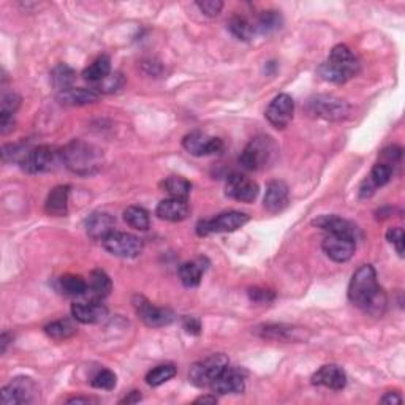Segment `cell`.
<instances>
[{"label":"cell","mask_w":405,"mask_h":405,"mask_svg":"<svg viewBox=\"0 0 405 405\" xmlns=\"http://www.w3.org/2000/svg\"><path fill=\"white\" fill-rule=\"evenodd\" d=\"M183 146L190 156L202 157L212 156V154H220L223 151V143L218 138H212L202 132H191L184 136Z\"/></svg>","instance_id":"13"},{"label":"cell","mask_w":405,"mask_h":405,"mask_svg":"<svg viewBox=\"0 0 405 405\" xmlns=\"http://www.w3.org/2000/svg\"><path fill=\"white\" fill-rule=\"evenodd\" d=\"M211 390L216 394H241L246 390V374L236 367H227L225 371L211 383Z\"/></svg>","instance_id":"16"},{"label":"cell","mask_w":405,"mask_h":405,"mask_svg":"<svg viewBox=\"0 0 405 405\" xmlns=\"http://www.w3.org/2000/svg\"><path fill=\"white\" fill-rule=\"evenodd\" d=\"M277 154V146L271 136L258 135L249 141L239 157V163L247 172H258L268 167Z\"/></svg>","instance_id":"4"},{"label":"cell","mask_w":405,"mask_h":405,"mask_svg":"<svg viewBox=\"0 0 405 405\" xmlns=\"http://www.w3.org/2000/svg\"><path fill=\"white\" fill-rule=\"evenodd\" d=\"M322 247L324 253L335 263H345L355 255L356 241L353 238L342 236V234H328L323 239Z\"/></svg>","instance_id":"15"},{"label":"cell","mask_w":405,"mask_h":405,"mask_svg":"<svg viewBox=\"0 0 405 405\" xmlns=\"http://www.w3.org/2000/svg\"><path fill=\"white\" fill-rule=\"evenodd\" d=\"M260 338L269 340H280V342H298L306 339L301 328L289 326V324H261L255 328Z\"/></svg>","instance_id":"19"},{"label":"cell","mask_w":405,"mask_h":405,"mask_svg":"<svg viewBox=\"0 0 405 405\" xmlns=\"http://www.w3.org/2000/svg\"><path fill=\"white\" fill-rule=\"evenodd\" d=\"M61 158L72 173L92 176L103 167V152L90 143L73 140L61 151Z\"/></svg>","instance_id":"2"},{"label":"cell","mask_w":405,"mask_h":405,"mask_svg":"<svg viewBox=\"0 0 405 405\" xmlns=\"http://www.w3.org/2000/svg\"><path fill=\"white\" fill-rule=\"evenodd\" d=\"M386 239L390 241L396 247V252L399 253V257H404V230L401 227L396 228H390L386 233Z\"/></svg>","instance_id":"42"},{"label":"cell","mask_w":405,"mask_h":405,"mask_svg":"<svg viewBox=\"0 0 405 405\" xmlns=\"http://www.w3.org/2000/svg\"><path fill=\"white\" fill-rule=\"evenodd\" d=\"M21 105V97L14 92H3L0 98V114H12L14 116Z\"/></svg>","instance_id":"40"},{"label":"cell","mask_w":405,"mask_h":405,"mask_svg":"<svg viewBox=\"0 0 405 405\" xmlns=\"http://www.w3.org/2000/svg\"><path fill=\"white\" fill-rule=\"evenodd\" d=\"M86 293L84 298L89 301H101L110 295L113 290V282L110 276L101 269H95L89 274V279L86 280Z\"/></svg>","instance_id":"21"},{"label":"cell","mask_w":405,"mask_h":405,"mask_svg":"<svg viewBox=\"0 0 405 405\" xmlns=\"http://www.w3.org/2000/svg\"><path fill=\"white\" fill-rule=\"evenodd\" d=\"M86 279H83L81 276L65 274L59 279V290L65 296H84V293H86Z\"/></svg>","instance_id":"29"},{"label":"cell","mask_w":405,"mask_h":405,"mask_svg":"<svg viewBox=\"0 0 405 405\" xmlns=\"http://www.w3.org/2000/svg\"><path fill=\"white\" fill-rule=\"evenodd\" d=\"M249 298H250V301L255 302V304H268L271 301H274L276 295H274V291L255 287V289L249 290Z\"/></svg>","instance_id":"44"},{"label":"cell","mask_w":405,"mask_h":405,"mask_svg":"<svg viewBox=\"0 0 405 405\" xmlns=\"http://www.w3.org/2000/svg\"><path fill=\"white\" fill-rule=\"evenodd\" d=\"M10 340H13V335L10 334V333H3L2 334V339H0V351H2V353H5V351H7V347H8Z\"/></svg>","instance_id":"49"},{"label":"cell","mask_w":405,"mask_h":405,"mask_svg":"<svg viewBox=\"0 0 405 405\" xmlns=\"http://www.w3.org/2000/svg\"><path fill=\"white\" fill-rule=\"evenodd\" d=\"M101 242L111 255L119 258H136L143 252V241L130 233L113 231Z\"/></svg>","instance_id":"9"},{"label":"cell","mask_w":405,"mask_h":405,"mask_svg":"<svg viewBox=\"0 0 405 405\" xmlns=\"http://www.w3.org/2000/svg\"><path fill=\"white\" fill-rule=\"evenodd\" d=\"M135 302V309L136 313L140 315V318L145 322V324L151 328H162V326H168L174 322V312L172 309L168 307H157L154 306L152 302H149L145 300L143 296H138Z\"/></svg>","instance_id":"10"},{"label":"cell","mask_w":405,"mask_h":405,"mask_svg":"<svg viewBox=\"0 0 405 405\" xmlns=\"http://www.w3.org/2000/svg\"><path fill=\"white\" fill-rule=\"evenodd\" d=\"M289 185L284 180H271L266 187L264 194V207L269 212H280L289 206Z\"/></svg>","instance_id":"22"},{"label":"cell","mask_w":405,"mask_h":405,"mask_svg":"<svg viewBox=\"0 0 405 405\" xmlns=\"http://www.w3.org/2000/svg\"><path fill=\"white\" fill-rule=\"evenodd\" d=\"M111 74V61L108 56H100L90 63V65L83 72V78L90 84H97L103 81L106 76Z\"/></svg>","instance_id":"27"},{"label":"cell","mask_w":405,"mask_h":405,"mask_svg":"<svg viewBox=\"0 0 405 405\" xmlns=\"http://www.w3.org/2000/svg\"><path fill=\"white\" fill-rule=\"evenodd\" d=\"M196 7L201 10L202 14L216 18L222 12L223 2H220V0H202V2H196Z\"/></svg>","instance_id":"41"},{"label":"cell","mask_w":405,"mask_h":405,"mask_svg":"<svg viewBox=\"0 0 405 405\" xmlns=\"http://www.w3.org/2000/svg\"><path fill=\"white\" fill-rule=\"evenodd\" d=\"M375 185L372 184V180L367 178L364 183H362V185H361V189H360V195H361V198H369V196H372L374 195V191H375Z\"/></svg>","instance_id":"47"},{"label":"cell","mask_w":405,"mask_h":405,"mask_svg":"<svg viewBox=\"0 0 405 405\" xmlns=\"http://www.w3.org/2000/svg\"><path fill=\"white\" fill-rule=\"evenodd\" d=\"M100 94L95 92L94 89H84V87H70L65 90H61L57 94V101L65 106H84L97 101Z\"/></svg>","instance_id":"25"},{"label":"cell","mask_w":405,"mask_h":405,"mask_svg":"<svg viewBox=\"0 0 405 405\" xmlns=\"http://www.w3.org/2000/svg\"><path fill=\"white\" fill-rule=\"evenodd\" d=\"M124 86V76L121 73H111L103 81L94 84V90L97 94H113Z\"/></svg>","instance_id":"37"},{"label":"cell","mask_w":405,"mask_h":405,"mask_svg":"<svg viewBox=\"0 0 405 405\" xmlns=\"http://www.w3.org/2000/svg\"><path fill=\"white\" fill-rule=\"evenodd\" d=\"M382 404H401L402 402V397L399 396L397 393H386L385 396L380 399Z\"/></svg>","instance_id":"48"},{"label":"cell","mask_w":405,"mask_h":405,"mask_svg":"<svg viewBox=\"0 0 405 405\" xmlns=\"http://www.w3.org/2000/svg\"><path fill=\"white\" fill-rule=\"evenodd\" d=\"M202 273H205V268H202L200 261H187V263L180 264L179 279L184 287L195 289V287L200 285Z\"/></svg>","instance_id":"28"},{"label":"cell","mask_w":405,"mask_h":405,"mask_svg":"<svg viewBox=\"0 0 405 405\" xmlns=\"http://www.w3.org/2000/svg\"><path fill=\"white\" fill-rule=\"evenodd\" d=\"M225 194L228 198L241 201V202H252L260 194L258 184L247 176L233 173L228 176L225 184Z\"/></svg>","instance_id":"11"},{"label":"cell","mask_w":405,"mask_h":405,"mask_svg":"<svg viewBox=\"0 0 405 405\" xmlns=\"http://www.w3.org/2000/svg\"><path fill=\"white\" fill-rule=\"evenodd\" d=\"M72 315L83 324H95L108 317V307L101 304V301L76 302L72 306Z\"/></svg>","instance_id":"18"},{"label":"cell","mask_w":405,"mask_h":405,"mask_svg":"<svg viewBox=\"0 0 405 405\" xmlns=\"http://www.w3.org/2000/svg\"><path fill=\"white\" fill-rule=\"evenodd\" d=\"M282 24H284V18H282V14L279 12H276V10H268V12H263L260 14L255 29H257L260 34L268 35V34H273V32L276 30H279L282 28Z\"/></svg>","instance_id":"33"},{"label":"cell","mask_w":405,"mask_h":405,"mask_svg":"<svg viewBox=\"0 0 405 405\" xmlns=\"http://www.w3.org/2000/svg\"><path fill=\"white\" fill-rule=\"evenodd\" d=\"M295 114V101L289 94H279L266 108V119L274 129L284 130L290 124Z\"/></svg>","instance_id":"12"},{"label":"cell","mask_w":405,"mask_h":405,"mask_svg":"<svg viewBox=\"0 0 405 405\" xmlns=\"http://www.w3.org/2000/svg\"><path fill=\"white\" fill-rule=\"evenodd\" d=\"M312 383L317 386H326L329 390L340 391L347 385V374L338 364H326L312 375Z\"/></svg>","instance_id":"17"},{"label":"cell","mask_w":405,"mask_h":405,"mask_svg":"<svg viewBox=\"0 0 405 405\" xmlns=\"http://www.w3.org/2000/svg\"><path fill=\"white\" fill-rule=\"evenodd\" d=\"M156 214L162 218V220L183 222L190 216V206L187 200L172 198V196H169L168 200L158 202Z\"/></svg>","instance_id":"23"},{"label":"cell","mask_w":405,"mask_h":405,"mask_svg":"<svg viewBox=\"0 0 405 405\" xmlns=\"http://www.w3.org/2000/svg\"><path fill=\"white\" fill-rule=\"evenodd\" d=\"M250 220V217L244 212L230 211L218 214L214 218H207V220H200L196 225V233L198 236H207L212 233H231L242 228Z\"/></svg>","instance_id":"7"},{"label":"cell","mask_w":405,"mask_h":405,"mask_svg":"<svg viewBox=\"0 0 405 405\" xmlns=\"http://www.w3.org/2000/svg\"><path fill=\"white\" fill-rule=\"evenodd\" d=\"M360 72V62L347 45L334 46L326 62L318 67V74L324 81L344 84L356 76Z\"/></svg>","instance_id":"3"},{"label":"cell","mask_w":405,"mask_h":405,"mask_svg":"<svg viewBox=\"0 0 405 405\" xmlns=\"http://www.w3.org/2000/svg\"><path fill=\"white\" fill-rule=\"evenodd\" d=\"M74 78H76V73H74L72 67L65 65V63H61V65H57L54 70L51 72V83L59 92H61V90L70 89L72 84L74 83Z\"/></svg>","instance_id":"34"},{"label":"cell","mask_w":405,"mask_h":405,"mask_svg":"<svg viewBox=\"0 0 405 405\" xmlns=\"http://www.w3.org/2000/svg\"><path fill=\"white\" fill-rule=\"evenodd\" d=\"M45 333L54 340H67L72 335L76 334V326L70 322V320H56L45 326Z\"/></svg>","instance_id":"32"},{"label":"cell","mask_w":405,"mask_h":405,"mask_svg":"<svg viewBox=\"0 0 405 405\" xmlns=\"http://www.w3.org/2000/svg\"><path fill=\"white\" fill-rule=\"evenodd\" d=\"M68 195H70V187L68 185H57L48 195L45 202L46 214L52 217H63L68 212Z\"/></svg>","instance_id":"26"},{"label":"cell","mask_w":405,"mask_h":405,"mask_svg":"<svg viewBox=\"0 0 405 405\" xmlns=\"http://www.w3.org/2000/svg\"><path fill=\"white\" fill-rule=\"evenodd\" d=\"M228 367V358L225 355L217 353L212 355L209 358L195 362L190 367L189 372V380L194 383L195 386L205 388L211 386V383L222 374Z\"/></svg>","instance_id":"6"},{"label":"cell","mask_w":405,"mask_h":405,"mask_svg":"<svg viewBox=\"0 0 405 405\" xmlns=\"http://www.w3.org/2000/svg\"><path fill=\"white\" fill-rule=\"evenodd\" d=\"M116 383H117L116 374L110 369H101L92 378V386L98 388V390L111 391V390H114V388H116Z\"/></svg>","instance_id":"39"},{"label":"cell","mask_w":405,"mask_h":405,"mask_svg":"<svg viewBox=\"0 0 405 405\" xmlns=\"http://www.w3.org/2000/svg\"><path fill=\"white\" fill-rule=\"evenodd\" d=\"M116 220L108 212H94L86 220L87 234L95 241H103V239L114 231Z\"/></svg>","instance_id":"24"},{"label":"cell","mask_w":405,"mask_h":405,"mask_svg":"<svg viewBox=\"0 0 405 405\" xmlns=\"http://www.w3.org/2000/svg\"><path fill=\"white\" fill-rule=\"evenodd\" d=\"M174 375H176V367L173 364H162V366L154 367L152 371L147 372L146 383L149 386L156 388V386L163 385V383H167L168 380H172Z\"/></svg>","instance_id":"36"},{"label":"cell","mask_w":405,"mask_h":405,"mask_svg":"<svg viewBox=\"0 0 405 405\" xmlns=\"http://www.w3.org/2000/svg\"><path fill=\"white\" fill-rule=\"evenodd\" d=\"M228 30L231 32L233 37H236L238 40L249 41L253 37L255 25H252L244 16H233L228 23Z\"/></svg>","instance_id":"35"},{"label":"cell","mask_w":405,"mask_h":405,"mask_svg":"<svg viewBox=\"0 0 405 405\" xmlns=\"http://www.w3.org/2000/svg\"><path fill=\"white\" fill-rule=\"evenodd\" d=\"M312 223L317 228H322V230L326 231L328 234H342V236L353 238L355 241L360 236V230L353 223L338 216H320Z\"/></svg>","instance_id":"20"},{"label":"cell","mask_w":405,"mask_h":405,"mask_svg":"<svg viewBox=\"0 0 405 405\" xmlns=\"http://www.w3.org/2000/svg\"><path fill=\"white\" fill-rule=\"evenodd\" d=\"M39 397V386L29 377H16L7 386L2 388L3 405L32 404Z\"/></svg>","instance_id":"8"},{"label":"cell","mask_w":405,"mask_h":405,"mask_svg":"<svg viewBox=\"0 0 405 405\" xmlns=\"http://www.w3.org/2000/svg\"><path fill=\"white\" fill-rule=\"evenodd\" d=\"M349 300L372 317H382L386 311L388 296L378 285L377 273L372 264H362L351 276Z\"/></svg>","instance_id":"1"},{"label":"cell","mask_w":405,"mask_h":405,"mask_svg":"<svg viewBox=\"0 0 405 405\" xmlns=\"http://www.w3.org/2000/svg\"><path fill=\"white\" fill-rule=\"evenodd\" d=\"M163 189L172 198L187 200L191 191V184L183 176H169L163 180Z\"/></svg>","instance_id":"30"},{"label":"cell","mask_w":405,"mask_h":405,"mask_svg":"<svg viewBox=\"0 0 405 405\" xmlns=\"http://www.w3.org/2000/svg\"><path fill=\"white\" fill-rule=\"evenodd\" d=\"M217 397L216 396H201L195 401V404H216Z\"/></svg>","instance_id":"51"},{"label":"cell","mask_w":405,"mask_h":405,"mask_svg":"<svg viewBox=\"0 0 405 405\" xmlns=\"http://www.w3.org/2000/svg\"><path fill=\"white\" fill-rule=\"evenodd\" d=\"M380 157L383 160L382 163H385V165H388V167L393 168L394 163L401 162V158H402V147H399V146H390V147L383 149L382 154H380Z\"/></svg>","instance_id":"43"},{"label":"cell","mask_w":405,"mask_h":405,"mask_svg":"<svg viewBox=\"0 0 405 405\" xmlns=\"http://www.w3.org/2000/svg\"><path fill=\"white\" fill-rule=\"evenodd\" d=\"M67 402L68 404H89V402H94V401L89 397H73V399H68Z\"/></svg>","instance_id":"52"},{"label":"cell","mask_w":405,"mask_h":405,"mask_svg":"<svg viewBox=\"0 0 405 405\" xmlns=\"http://www.w3.org/2000/svg\"><path fill=\"white\" fill-rule=\"evenodd\" d=\"M307 113L324 121H340L349 114V105L334 95H315L307 101Z\"/></svg>","instance_id":"5"},{"label":"cell","mask_w":405,"mask_h":405,"mask_svg":"<svg viewBox=\"0 0 405 405\" xmlns=\"http://www.w3.org/2000/svg\"><path fill=\"white\" fill-rule=\"evenodd\" d=\"M56 163V152L50 146H39L32 147L25 154L24 158L21 160V167L25 173L37 174L50 172Z\"/></svg>","instance_id":"14"},{"label":"cell","mask_w":405,"mask_h":405,"mask_svg":"<svg viewBox=\"0 0 405 405\" xmlns=\"http://www.w3.org/2000/svg\"><path fill=\"white\" fill-rule=\"evenodd\" d=\"M183 326L191 335H198L201 333V322L195 317H185L183 320Z\"/></svg>","instance_id":"45"},{"label":"cell","mask_w":405,"mask_h":405,"mask_svg":"<svg viewBox=\"0 0 405 405\" xmlns=\"http://www.w3.org/2000/svg\"><path fill=\"white\" fill-rule=\"evenodd\" d=\"M141 401V394L138 391H132L129 397L122 399L121 404H135V402H140Z\"/></svg>","instance_id":"50"},{"label":"cell","mask_w":405,"mask_h":405,"mask_svg":"<svg viewBox=\"0 0 405 405\" xmlns=\"http://www.w3.org/2000/svg\"><path fill=\"white\" fill-rule=\"evenodd\" d=\"M391 178H393V168L382 162L374 165V168H372V172L369 174V179L372 180V184H374L375 187H382V185L388 184L391 180Z\"/></svg>","instance_id":"38"},{"label":"cell","mask_w":405,"mask_h":405,"mask_svg":"<svg viewBox=\"0 0 405 405\" xmlns=\"http://www.w3.org/2000/svg\"><path fill=\"white\" fill-rule=\"evenodd\" d=\"M14 129V116L12 114H0V132L2 135H7Z\"/></svg>","instance_id":"46"},{"label":"cell","mask_w":405,"mask_h":405,"mask_svg":"<svg viewBox=\"0 0 405 405\" xmlns=\"http://www.w3.org/2000/svg\"><path fill=\"white\" fill-rule=\"evenodd\" d=\"M124 220L127 225L140 231H146L149 227H151V218L146 209H143L140 206H129L124 211Z\"/></svg>","instance_id":"31"}]
</instances>
